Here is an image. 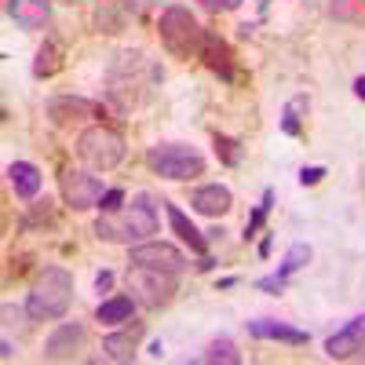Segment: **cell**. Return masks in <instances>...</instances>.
<instances>
[{"mask_svg": "<svg viewBox=\"0 0 365 365\" xmlns=\"http://www.w3.org/2000/svg\"><path fill=\"white\" fill-rule=\"evenodd\" d=\"M161 81H165V70L146 51L125 48V51H117L113 63L106 66V99H110L113 110L132 113L150 99V91Z\"/></svg>", "mask_w": 365, "mask_h": 365, "instance_id": "cell-1", "label": "cell"}, {"mask_svg": "<svg viewBox=\"0 0 365 365\" xmlns=\"http://www.w3.org/2000/svg\"><path fill=\"white\" fill-rule=\"evenodd\" d=\"M150 234H158V201L150 194H132V201H125L117 212H103L96 220V237L128 249L150 241Z\"/></svg>", "mask_w": 365, "mask_h": 365, "instance_id": "cell-2", "label": "cell"}, {"mask_svg": "<svg viewBox=\"0 0 365 365\" xmlns=\"http://www.w3.org/2000/svg\"><path fill=\"white\" fill-rule=\"evenodd\" d=\"M73 303V274L63 267H44L26 292V314L34 322H58Z\"/></svg>", "mask_w": 365, "mask_h": 365, "instance_id": "cell-3", "label": "cell"}, {"mask_svg": "<svg viewBox=\"0 0 365 365\" xmlns=\"http://www.w3.org/2000/svg\"><path fill=\"white\" fill-rule=\"evenodd\" d=\"M205 34H208V29H201V22L190 15V8H182V4H168L161 11V19H158V37H161L165 51L175 55V58L201 55Z\"/></svg>", "mask_w": 365, "mask_h": 365, "instance_id": "cell-4", "label": "cell"}, {"mask_svg": "<svg viewBox=\"0 0 365 365\" xmlns=\"http://www.w3.org/2000/svg\"><path fill=\"white\" fill-rule=\"evenodd\" d=\"M128 146L125 135L110 125H91L77 135V158L91 168V172H113L120 161H125Z\"/></svg>", "mask_w": 365, "mask_h": 365, "instance_id": "cell-5", "label": "cell"}, {"mask_svg": "<svg viewBox=\"0 0 365 365\" xmlns=\"http://www.w3.org/2000/svg\"><path fill=\"white\" fill-rule=\"evenodd\" d=\"M146 168L161 179L187 182V179H197L205 172V154L187 143H158L146 150Z\"/></svg>", "mask_w": 365, "mask_h": 365, "instance_id": "cell-6", "label": "cell"}, {"mask_svg": "<svg viewBox=\"0 0 365 365\" xmlns=\"http://www.w3.org/2000/svg\"><path fill=\"white\" fill-rule=\"evenodd\" d=\"M179 274H168V270H154V267H128V292L139 307L146 311H158L165 303H172V296L179 292Z\"/></svg>", "mask_w": 365, "mask_h": 365, "instance_id": "cell-7", "label": "cell"}, {"mask_svg": "<svg viewBox=\"0 0 365 365\" xmlns=\"http://www.w3.org/2000/svg\"><path fill=\"white\" fill-rule=\"evenodd\" d=\"M58 190H63L66 208H73V212L99 208V201H103V194H106L103 179L91 175V172H84V168H66L63 175H58Z\"/></svg>", "mask_w": 365, "mask_h": 365, "instance_id": "cell-8", "label": "cell"}, {"mask_svg": "<svg viewBox=\"0 0 365 365\" xmlns=\"http://www.w3.org/2000/svg\"><path fill=\"white\" fill-rule=\"evenodd\" d=\"M128 263L168 270V274H182V270H187V256H182L172 241H139V245H132V252H128Z\"/></svg>", "mask_w": 365, "mask_h": 365, "instance_id": "cell-9", "label": "cell"}, {"mask_svg": "<svg viewBox=\"0 0 365 365\" xmlns=\"http://www.w3.org/2000/svg\"><path fill=\"white\" fill-rule=\"evenodd\" d=\"M311 259H314V249L307 245V241H292L289 252H285V259L278 263V270H274L270 278H259L256 289H263V292H270V296H282L285 285H289V278H292V274H299Z\"/></svg>", "mask_w": 365, "mask_h": 365, "instance_id": "cell-10", "label": "cell"}, {"mask_svg": "<svg viewBox=\"0 0 365 365\" xmlns=\"http://www.w3.org/2000/svg\"><path fill=\"white\" fill-rule=\"evenodd\" d=\"M84 344H88V329L81 322H63L44 340V358L48 361H70V358H77V351Z\"/></svg>", "mask_w": 365, "mask_h": 365, "instance_id": "cell-11", "label": "cell"}, {"mask_svg": "<svg viewBox=\"0 0 365 365\" xmlns=\"http://www.w3.org/2000/svg\"><path fill=\"white\" fill-rule=\"evenodd\" d=\"M4 11L19 29L37 34V29L51 22V0H4Z\"/></svg>", "mask_w": 365, "mask_h": 365, "instance_id": "cell-12", "label": "cell"}, {"mask_svg": "<svg viewBox=\"0 0 365 365\" xmlns=\"http://www.w3.org/2000/svg\"><path fill=\"white\" fill-rule=\"evenodd\" d=\"M190 208L197 212V216L220 220L234 208V194H230V187H223V182H205V187H197L190 194Z\"/></svg>", "mask_w": 365, "mask_h": 365, "instance_id": "cell-13", "label": "cell"}, {"mask_svg": "<svg viewBox=\"0 0 365 365\" xmlns=\"http://www.w3.org/2000/svg\"><path fill=\"white\" fill-rule=\"evenodd\" d=\"M103 103L84 99V96H55L48 99V117L55 125H66V120H81V117H103Z\"/></svg>", "mask_w": 365, "mask_h": 365, "instance_id": "cell-14", "label": "cell"}, {"mask_svg": "<svg viewBox=\"0 0 365 365\" xmlns=\"http://www.w3.org/2000/svg\"><path fill=\"white\" fill-rule=\"evenodd\" d=\"M139 340H143V322H135V325L125 322V329H120V332H110V336H103L99 351H103L106 361L128 365V361L135 358V344H139Z\"/></svg>", "mask_w": 365, "mask_h": 365, "instance_id": "cell-15", "label": "cell"}, {"mask_svg": "<svg viewBox=\"0 0 365 365\" xmlns=\"http://www.w3.org/2000/svg\"><path fill=\"white\" fill-rule=\"evenodd\" d=\"M249 336L252 340H282V344H292V347H303L311 340V332H303L289 322H274V318H256V322H245Z\"/></svg>", "mask_w": 365, "mask_h": 365, "instance_id": "cell-16", "label": "cell"}, {"mask_svg": "<svg viewBox=\"0 0 365 365\" xmlns=\"http://www.w3.org/2000/svg\"><path fill=\"white\" fill-rule=\"evenodd\" d=\"M358 347H365V314L351 318L344 329H336V332L325 340V354H329V358H351Z\"/></svg>", "mask_w": 365, "mask_h": 365, "instance_id": "cell-17", "label": "cell"}, {"mask_svg": "<svg viewBox=\"0 0 365 365\" xmlns=\"http://www.w3.org/2000/svg\"><path fill=\"white\" fill-rule=\"evenodd\" d=\"M201 58H205V66L216 73L220 81H234V51H230V44L220 34H205Z\"/></svg>", "mask_w": 365, "mask_h": 365, "instance_id": "cell-18", "label": "cell"}, {"mask_svg": "<svg viewBox=\"0 0 365 365\" xmlns=\"http://www.w3.org/2000/svg\"><path fill=\"white\" fill-rule=\"evenodd\" d=\"M8 182H11L15 197H22V201H34V197L41 194V182H44V175H41V168H37L34 161H11V165H8Z\"/></svg>", "mask_w": 365, "mask_h": 365, "instance_id": "cell-19", "label": "cell"}, {"mask_svg": "<svg viewBox=\"0 0 365 365\" xmlns=\"http://www.w3.org/2000/svg\"><path fill=\"white\" fill-rule=\"evenodd\" d=\"M161 208H165V216H168V227H172V234L179 237V241H187V245L194 249V252H205L208 249V237L190 223V216L182 212L179 205H172V201H161Z\"/></svg>", "mask_w": 365, "mask_h": 365, "instance_id": "cell-20", "label": "cell"}, {"mask_svg": "<svg viewBox=\"0 0 365 365\" xmlns=\"http://www.w3.org/2000/svg\"><path fill=\"white\" fill-rule=\"evenodd\" d=\"M135 307H139V303H135L132 296L117 292V296L103 299L99 307H96V322H103V325H125V322H132Z\"/></svg>", "mask_w": 365, "mask_h": 365, "instance_id": "cell-21", "label": "cell"}, {"mask_svg": "<svg viewBox=\"0 0 365 365\" xmlns=\"http://www.w3.org/2000/svg\"><path fill=\"white\" fill-rule=\"evenodd\" d=\"M194 365H241V351L230 336H220V340H212L197 358H187Z\"/></svg>", "mask_w": 365, "mask_h": 365, "instance_id": "cell-22", "label": "cell"}, {"mask_svg": "<svg viewBox=\"0 0 365 365\" xmlns=\"http://www.w3.org/2000/svg\"><path fill=\"white\" fill-rule=\"evenodd\" d=\"M307 113H311V96H307V91H299V96H292V99L282 106V132L292 135V139H299Z\"/></svg>", "mask_w": 365, "mask_h": 365, "instance_id": "cell-23", "label": "cell"}, {"mask_svg": "<svg viewBox=\"0 0 365 365\" xmlns=\"http://www.w3.org/2000/svg\"><path fill=\"white\" fill-rule=\"evenodd\" d=\"M58 70H63V48H58V41H44L41 51H37V63H34V77L37 81H48Z\"/></svg>", "mask_w": 365, "mask_h": 365, "instance_id": "cell-24", "label": "cell"}, {"mask_svg": "<svg viewBox=\"0 0 365 365\" xmlns=\"http://www.w3.org/2000/svg\"><path fill=\"white\" fill-rule=\"evenodd\" d=\"M212 143H216V158L230 168H237L241 158H245V146H241V139H234V135H216Z\"/></svg>", "mask_w": 365, "mask_h": 365, "instance_id": "cell-25", "label": "cell"}, {"mask_svg": "<svg viewBox=\"0 0 365 365\" xmlns=\"http://www.w3.org/2000/svg\"><path fill=\"white\" fill-rule=\"evenodd\" d=\"M270 205H274V190L267 187V190H263V197H259V205H256V212H252L249 223H245V234H241L245 241H249V237H256V230L267 223V212H270Z\"/></svg>", "mask_w": 365, "mask_h": 365, "instance_id": "cell-26", "label": "cell"}, {"mask_svg": "<svg viewBox=\"0 0 365 365\" xmlns=\"http://www.w3.org/2000/svg\"><path fill=\"white\" fill-rule=\"evenodd\" d=\"M125 201H128V197H125V190H120V187H110V190L103 194V201H99V212H117Z\"/></svg>", "mask_w": 365, "mask_h": 365, "instance_id": "cell-27", "label": "cell"}, {"mask_svg": "<svg viewBox=\"0 0 365 365\" xmlns=\"http://www.w3.org/2000/svg\"><path fill=\"white\" fill-rule=\"evenodd\" d=\"M322 179H325V168H322V165L299 168V182H303V187H314V182H322Z\"/></svg>", "mask_w": 365, "mask_h": 365, "instance_id": "cell-28", "label": "cell"}, {"mask_svg": "<svg viewBox=\"0 0 365 365\" xmlns=\"http://www.w3.org/2000/svg\"><path fill=\"white\" fill-rule=\"evenodd\" d=\"M201 8H208V11H230L234 8V0H197Z\"/></svg>", "mask_w": 365, "mask_h": 365, "instance_id": "cell-29", "label": "cell"}, {"mask_svg": "<svg viewBox=\"0 0 365 365\" xmlns=\"http://www.w3.org/2000/svg\"><path fill=\"white\" fill-rule=\"evenodd\" d=\"M110 285H113V270H99L96 274V289L99 292H110Z\"/></svg>", "mask_w": 365, "mask_h": 365, "instance_id": "cell-30", "label": "cell"}, {"mask_svg": "<svg viewBox=\"0 0 365 365\" xmlns=\"http://www.w3.org/2000/svg\"><path fill=\"white\" fill-rule=\"evenodd\" d=\"M128 8H135V11H146V8H154V4H161V0H125Z\"/></svg>", "mask_w": 365, "mask_h": 365, "instance_id": "cell-31", "label": "cell"}, {"mask_svg": "<svg viewBox=\"0 0 365 365\" xmlns=\"http://www.w3.org/2000/svg\"><path fill=\"white\" fill-rule=\"evenodd\" d=\"M11 354H15V347H11V340L4 336V340H0V358H4V361H11Z\"/></svg>", "mask_w": 365, "mask_h": 365, "instance_id": "cell-32", "label": "cell"}, {"mask_svg": "<svg viewBox=\"0 0 365 365\" xmlns=\"http://www.w3.org/2000/svg\"><path fill=\"white\" fill-rule=\"evenodd\" d=\"M146 354H150V358H161V354H165V344H161V340H154V344L146 347Z\"/></svg>", "mask_w": 365, "mask_h": 365, "instance_id": "cell-33", "label": "cell"}, {"mask_svg": "<svg viewBox=\"0 0 365 365\" xmlns=\"http://www.w3.org/2000/svg\"><path fill=\"white\" fill-rule=\"evenodd\" d=\"M354 96H358V99H361V103H365V73H361V77H358V81H354Z\"/></svg>", "mask_w": 365, "mask_h": 365, "instance_id": "cell-34", "label": "cell"}, {"mask_svg": "<svg viewBox=\"0 0 365 365\" xmlns=\"http://www.w3.org/2000/svg\"><path fill=\"white\" fill-rule=\"evenodd\" d=\"M259 256H263V259L270 256V237H263V241H259Z\"/></svg>", "mask_w": 365, "mask_h": 365, "instance_id": "cell-35", "label": "cell"}, {"mask_svg": "<svg viewBox=\"0 0 365 365\" xmlns=\"http://www.w3.org/2000/svg\"><path fill=\"white\" fill-rule=\"evenodd\" d=\"M351 358H354V361H361V365H365V347H358V351H354V354H351Z\"/></svg>", "mask_w": 365, "mask_h": 365, "instance_id": "cell-36", "label": "cell"}, {"mask_svg": "<svg viewBox=\"0 0 365 365\" xmlns=\"http://www.w3.org/2000/svg\"><path fill=\"white\" fill-rule=\"evenodd\" d=\"M63 4H81V0H63Z\"/></svg>", "mask_w": 365, "mask_h": 365, "instance_id": "cell-37", "label": "cell"}]
</instances>
